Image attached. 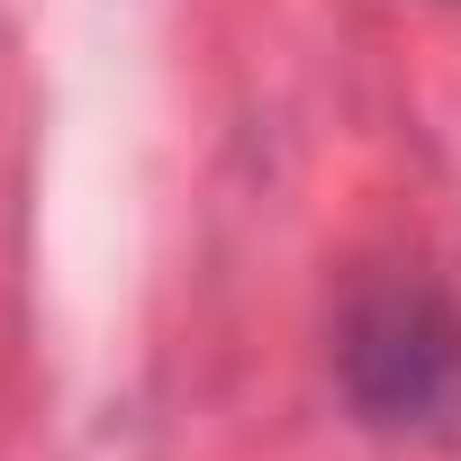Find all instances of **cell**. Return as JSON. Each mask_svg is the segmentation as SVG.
<instances>
[{
	"mask_svg": "<svg viewBox=\"0 0 461 461\" xmlns=\"http://www.w3.org/2000/svg\"><path fill=\"white\" fill-rule=\"evenodd\" d=\"M335 380L371 434H443L461 416V308L425 272H371L335 317Z\"/></svg>",
	"mask_w": 461,
	"mask_h": 461,
	"instance_id": "1",
	"label": "cell"
}]
</instances>
